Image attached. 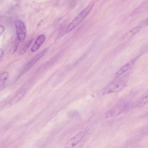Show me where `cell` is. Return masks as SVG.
Here are the masks:
<instances>
[{
    "mask_svg": "<svg viewBox=\"0 0 148 148\" xmlns=\"http://www.w3.org/2000/svg\"><path fill=\"white\" fill-rule=\"evenodd\" d=\"M9 74L8 72L3 73L0 76V87L3 86L8 80Z\"/></svg>",
    "mask_w": 148,
    "mask_h": 148,
    "instance_id": "8fae6325",
    "label": "cell"
},
{
    "mask_svg": "<svg viewBox=\"0 0 148 148\" xmlns=\"http://www.w3.org/2000/svg\"><path fill=\"white\" fill-rule=\"evenodd\" d=\"M125 83L121 79H116L106 86L103 90V94H106L121 91L124 87Z\"/></svg>",
    "mask_w": 148,
    "mask_h": 148,
    "instance_id": "7a4b0ae2",
    "label": "cell"
},
{
    "mask_svg": "<svg viewBox=\"0 0 148 148\" xmlns=\"http://www.w3.org/2000/svg\"><path fill=\"white\" fill-rule=\"evenodd\" d=\"M86 134V132H81L71 138L66 143L64 148H73L83 138Z\"/></svg>",
    "mask_w": 148,
    "mask_h": 148,
    "instance_id": "5b68a950",
    "label": "cell"
},
{
    "mask_svg": "<svg viewBox=\"0 0 148 148\" xmlns=\"http://www.w3.org/2000/svg\"><path fill=\"white\" fill-rule=\"evenodd\" d=\"M4 53V51L3 49L0 48V60L2 58Z\"/></svg>",
    "mask_w": 148,
    "mask_h": 148,
    "instance_id": "e0dca14e",
    "label": "cell"
},
{
    "mask_svg": "<svg viewBox=\"0 0 148 148\" xmlns=\"http://www.w3.org/2000/svg\"><path fill=\"white\" fill-rule=\"evenodd\" d=\"M17 48L18 45H17L13 46L12 48L10 49V53H14L17 50Z\"/></svg>",
    "mask_w": 148,
    "mask_h": 148,
    "instance_id": "9a60e30c",
    "label": "cell"
},
{
    "mask_svg": "<svg viewBox=\"0 0 148 148\" xmlns=\"http://www.w3.org/2000/svg\"><path fill=\"white\" fill-rule=\"evenodd\" d=\"M148 101V96L147 95L144 97L140 101L139 106L140 107L143 106L144 105L146 104V103H147Z\"/></svg>",
    "mask_w": 148,
    "mask_h": 148,
    "instance_id": "5bb4252c",
    "label": "cell"
},
{
    "mask_svg": "<svg viewBox=\"0 0 148 148\" xmlns=\"http://www.w3.org/2000/svg\"><path fill=\"white\" fill-rule=\"evenodd\" d=\"M124 108H116L113 109L106 113V116L109 117L117 115L123 112Z\"/></svg>",
    "mask_w": 148,
    "mask_h": 148,
    "instance_id": "9c48e42d",
    "label": "cell"
},
{
    "mask_svg": "<svg viewBox=\"0 0 148 148\" xmlns=\"http://www.w3.org/2000/svg\"><path fill=\"white\" fill-rule=\"evenodd\" d=\"M14 24L16 29V34L18 40L23 42L24 40L26 34V28L25 24L21 20L16 19Z\"/></svg>",
    "mask_w": 148,
    "mask_h": 148,
    "instance_id": "3957f363",
    "label": "cell"
},
{
    "mask_svg": "<svg viewBox=\"0 0 148 148\" xmlns=\"http://www.w3.org/2000/svg\"><path fill=\"white\" fill-rule=\"evenodd\" d=\"M94 2L92 1L82 12H81L69 24L65 31V33L71 31L87 16L92 8Z\"/></svg>",
    "mask_w": 148,
    "mask_h": 148,
    "instance_id": "6da1fadb",
    "label": "cell"
},
{
    "mask_svg": "<svg viewBox=\"0 0 148 148\" xmlns=\"http://www.w3.org/2000/svg\"><path fill=\"white\" fill-rule=\"evenodd\" d=\"M25 92L26 91L25 90L21 91L12 99L10 103L12 104L16 103L23 96Z\"/></svg>",
    "mask_w": 148,
    "mask_h": 148,
    "instance_id": "7c38bea8",
    "label": "cell"
},
{
    "mask_svg": "<svg viewBox=\"0 0 148 148\" xmlns=\"http://www.w3.org/2000/svg\"><path fill=\"white\" fill-rule=\"evenodd\" d=\"M143 27L140 24L130 29L123 35L122 37V39L125 40L129 39L136 34Z\"/></svg>",
    "mask_w": 148,
    "mask_h": 148,
    "instance_id": "ba28073f",
    "label": "cell"
},
{
    "mask_svg": "<svg viewBox=\"0 0 148 148\" xmlns=\"http://www.w3.org/2000/svg\"><path fill=\"white\" fill-rule=\"evenodd\" d=\"M137 58L136 57L133 59L121 68L115 74V77H119L131 68L135 62Z\"/></svg>",
    "mask_w": 148,
    "mask_h": 148,
    "instance_id": "52a82bcc",
    "label": "cell"
},
{
    "mask_svg": "<svg viewBox=\"0 0 148 148\" xmlns=\"http://www.w3.org/2000/svg\"><path fill=\"white\" fill-rule=\"evenodd\" d=\"M147 6L148 1H146L141 4L131 14L134 15L135 14H137V13L140 12L147 8Z\"/></svg>",
    "mask_w": 148,
    "mask_h": 148,
    "instance_id": "30bf717a",
    "label": "cell"
},
{
    "mask_svg": "<svg viewBox=\"0 0 148 148\" xmlns=\"http://www.w3.org/2000/svg\"><path fill=\"white\" fill-rule=\"evenodd\" d=\"M5 29L4 27L1 25H0V36L3 32Z\"/></svg>",
    "mask_w": 148,
    "mask_h": 148,
    "instance_id": "2e32d148",
    "label": "cell"
},
{
    "mask_svg": "<svg viewBox=\"0 0 148 148\" xmlns=\"http://www.w3.org/2000/svg\"><path fill=\"white\" fill-rule=\"evenodd\" d=\"M45 48L36 54L30 61L28 62L23 68L21 73L23 74L28 70L36 63L45 53L47 51Z\"/></svg>",
    "mask_w": 148,
    "mask_h": 148,
    "instance_id": "277c9868",
    "label": "cell"
},
{
    "mask_svg": "<svg viewBox=\"0 0 148 148\" xmlns=\"http://www.w3.org/2000/svg\"><path fill=\"white\" fill-rule=\"evenodd\" d=\"M45 38L46 36L45 34H42L39 35L31 48V51L34 52L36 51L44 43Z\"/></svg>",
    "mask_w": 148,
    "mask_h": 148,
    "instance_id": "8992f818",
    "label": "cell"
},
{
    "mask_svg": "<svg viewBox=\"0 0 148 148\" xmlns=\"http://www.w3.org/2000/svg\"><path fill=\"white\" fill-rule=\"evenodd\" d=\"M33 40V38L31 39L19 51V55H22L26 52L31 45Z\"/></svg>",
    "mask_w": 148,
    "mask_h": 148,
    "instance_id": "4fadbf2b",
    "label": "cell"
}]
</instances>
